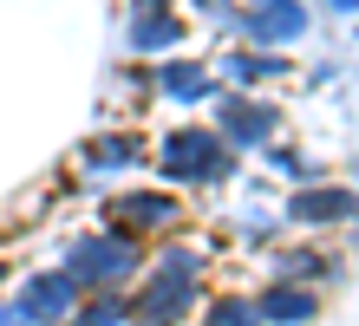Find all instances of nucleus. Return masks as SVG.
I'll return each instance as SVG.
<instances>
[{"mask_svg":"<svg viewBox=\"0 0 359 326\" xmlns=\"http://www.w3.org/2000/svg\"><path fill=\"white\" fill-rule=\"evenodd\" d=\"M157 170H163V183H189V189L229 183V177H236V144H229L222 130L177 124V130L157 137Z\"/></svg>","mask_w":359,"mask_h":326,"instance_id":"obj_1","label":"nucleus"},{"mask_svg":"<svg viewBox=\"0 0 359 326\" xmlns=\"http://www.w3.org/2000/svg\"><path fill=\"white\" fill-rule=\"evenodd\" d=\"M196 274H203L196 248L170 242V248L157 254V268L144 274V287L131 294V313H137V320H163V326H177V320L189 313V300H196Z\"/></svg>","mask_w":359,"mask_h":326,"instance_id":"obj_2","label":"nucleus"},{"mask_svg":"<svg viewBox=\"0 0 359 326\" xmlns=\"http://www.w3.org/2000/svg\"><path fill=\"white\" fill-rule=\"evenodd\" d=\"M66 268H72L79 287H124V280H137L144 248H137V235H124V229L79 235V242H66Z\"/></svg>","mask_w":359,"mask_h":326,"instance_id":"obj_3","label":"nucleus"},{"mask_svg":"<svg viewBox=\"0 0 359 326\" xmlns=\"http://www.w3.org/2000/svg\"><path fill=\"white\" fill-rule=\"evenodd\" d=\"M183 13L177 0H124V46H131L137 59H163L183 46Z\"/></svg>","mask_w":359,"mask_h":326,"instance_id":"obj_4","label":"nucleus"},{"mask_svg":"<svg viewBox=\"0 0 359 326\" xmlns=\"http://www.w3.org/2000/svg\"><path fill=\"white\" fill-rule=\"evenodd\" d=\"M79 280H72V268L59 261V268H39V274H27L20 280V300H13V313L27 320V326H66V313L79 307Z\"/></svg>","mask_w":359,"mask_h":326,"instance_id":"obj_5","label":"nucleus"},{"mask_svg":"<svg viewBox=\"0 0 359 326\" xmlns=\"http://www.w3.org/2000/svg\"><path fill=\"white\" fill-rule=\"evenodd\" d=\"M104 222L144 242V235H157V229H177L183 222V203H177V196H163V189H124V196L104 203Z\"/></svg>","mask_w":359,"mask_h":326,"instance_id":"obj_6","label":"nucleus"},{"mask_svg":"<svg viewBox=\"0 0 359 326\" xmlns=\"http://www.w3.org/2000/svg\"><path fill=\"white\" fill-rule=\"evenodd\" d=\"M236 33L248 46H287V39L307 33V7L301 0H248L236 13Z\"/></svg>","mask_w":359,"mask_h":326,"instance_id":"obj_7","label":"nucleus"},{"mask_svg":"<svg viewBox=\"0 0 359 326\" xmlns=\"http://www.w3.org/2000/svg\"><path fill=\"white\" fill-rule=\"evenodd\" d=\"M216 118H222V137L236 150H255L281 130V111L268 98H248V92H216Z\"/></svg>","mask_w":359,"mask_h":326,"instance_id":"obj_8","label":"nucleus"},{"mask_svg":"<svg viewBox=\"0 0 359 326\" xmlns=\"http://www.w3.org/2000/svg\"><path fill=\"white\" fill-rule=\"evenodd\" d=\"M79 163H86L92 177H124V170L144 163V137L137 130H98V137L79 144Z\"/></svg>","mask_w":359,"mask_h":326,"instance_id":"obj_9","label":"nucleus"},{"mask_svg":"<svg viewBox=\"0 0 359 326\" xmlns=\"http://www.w3.org/2000/svg\"><path fill=\"white\" fill-rule=\"evenodd\" d=\"M359 209V196L340 183H320V189H294L287 196V222H307V229H327V222H346Z\"/></svg>","mask_w":359,"mask_h":326,"instance_id":"obj_10","label":"nucleus"},{"mask_svg":"<svg viewBox=\"0 0 359 326\" xmlns=\"http://www.w3.org/2000/svg\"><path fill=\"white\" fill-rule=\"evenodd\" d=\"M157 92L163 98H177V104H216V72L209 65H196V59H163L157 65Z\"/></svg>","mask_w":359,"mask_h":326,"instance_id":"obj_11","label":"nucleus"},{"mask_svg":"<svg viewBox=\"0 0 359 326\" xmlns=\"http://www.w3.org/2000/svg\"><path fill=\"white\" fill-rule=\"evenodd\" d=\"M255 313H262V320H274V326H301V320L320 313V294L301 287V280H274V287L255 300Z\"/></svg>","mask_w":359,"mask_h":326,"instance_id":"obj_12","label":"nucleus"},{"mask_svg":"<svg viewBox=\"0 0 359 326\" xmlns=\"http://www.w3.org/2000/svg\"><path fill=\"white\" fill-rule=\"evenodd\" d=\"M131 320V294H118V287H98L86 307H72L66 326H124Z\"/></svg>","mask_w":359,"mask_h":326,"instance_id":"obj_13","label":"nucleus"},{"mask_svg":"<svg viewBox=\"0 0 359 326\" xmlns=\"http://www.w3.org/2000/svg\"><path fill=\"white\" fill-rule=\"evenodd\" d=\"M229 79L242 85V92H255L262 79H281L287 72V59H262V53H229V65H222Z\"/></svg>","mask_w":359,"mask_h":326,"instance_id":"obj_14","label":"nucleus"},{"mask_svg":"<svg viewBox=\"0 0 359 326\" xmlns=\"http://www.w3.org/2000/svg\"><path fill=\"white\" fill-rule=\"evenodd\" d=\"M203 326H262V313H255V300H242V294H216L203 307Z\"/></svg>","mask_w":359,"mask_h":326,"instance_id":"obj_15","label":"nucleus"},{"mask_svg":"<svg viewBox=\"0 0 359 326\" xmlns=\"http://www.w3.org/2000/svg\"><path fill=\"white\" fill-rule=\"evenodd\" d=\"M203 20H236V0H189Z\"/></svg>","mask_w":359,"mask_h":326,"instance_id":"obj_16","label":"nucleus"},{"mask_svg":"<svg viewBox=\"0 0 359 326\" xmlns=\"http://www.w3.org/2000/svg\"><path fill=\"white\" fill-rule=\"evenodd\" d=\"M0 326H27V320H20V313H13V307H0Z\"/></svg>","mask_w":359,"mask_h":326,"instance_id":"obj_17","label":"nucleus"},{"mask_svg":"<svg viewBox=\"0 0 359 326\" xmlns=\"http://www.w3.org/2000/svg\"><path fill=\"white\" fill-rule=\"evenodd\" d=\"M333 7H340V13H353V7H359V0H333Z\"/></svg>","mask_w":359,"mask_h":326,"instance_id":"obj_18","label":"nucleus"}]
</instances>
